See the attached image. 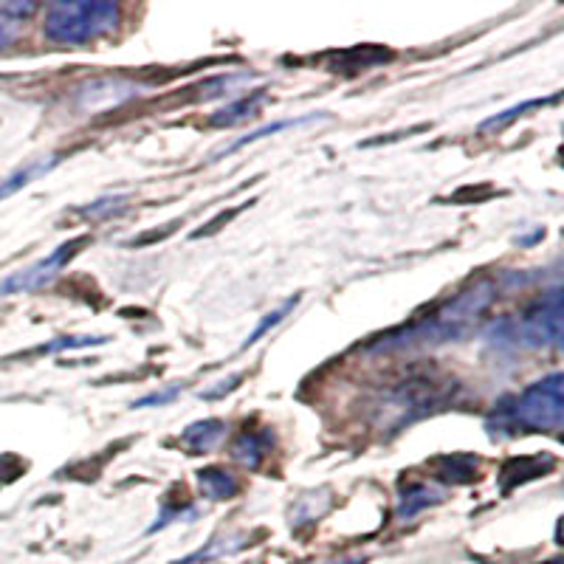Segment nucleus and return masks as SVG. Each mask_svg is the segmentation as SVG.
I'll return each instance as SVG.
<instances>
[{
    "instance_id": "5701e85b",
    "label": "nucleus",
    "mask_w": 564,
    "mask_h": 564,
    "mask_svg": "<svg viewBox=\"0 0 564 564\" xmlns=\"http://www.w3.org/2000/svg\"><path fill=\"white\" fill-rule=\"evenodd\" d=\"M18 23H9V20L0 18V52H7L9 45L14 43V34H18Z\"/></svg>"
},
{
    "instance_id": "4468645a",
    "label": "nucleus",
    "mask_w": 564,
    "mask_h": 564,
    "mask_svg": "<svg viewBox=\"0 0 564 564\" xmlns=\"http://www.w3.org/2000/svg\"><path fill=\"white\" fill-rule=\"evenodd\" d=\"M263 99H265L263 88L251 90L249 97L235 99L231 105L220 108L218 113H212L209 124H212V128H235V124L249 122V119H254V116L260 113V105H263Z\"/></svg>"
},
{
    "instance_id": "f8f14e48",
    "label": "nucleus",
    "mask_w": 564,
    "mask_h": 564,
    "mask_svg": "<svg viewBox=\"0 0 564 564\" xmlns=\"http://www.w3.org/2000/svg\"><path fill=\"white\" fill-rule=\"evenodd\" d=\"M59 161H63V153L40 155V159L26 161L23 167L14 170V173H9L7 178L0 181V200L12 198L14 193H20V189H23V186H29V184H32V181H37V178H43V175H48L54 167H57Z\"/></svg>"
},
{
    "instance_id": "aec40b11",
    "label": "nucleus",
    "mask_w": 564,
    "mask_h": 564,
    "mask_svg": "<svg viewBox=\"0 0 564 564\" xmlns=\"http://www.w3.org/2000/svg\"><path fill=\"white\" fill-rule=\"evenodd\" d=\"M308 122H316V113H314V116H302V119H285V122L265 124V128H260V130H251L249 135H243V139H238V141H235V144H229V148H226L224 153H235V150L246 148V144H254V141L265 139V135H271V133H280V130H285V128H300V124H308Z\"/></svg>"
},
{
    "instance_id": "6ab92c4d",
    "label": "nucleus",
    "mask_w": 564,
    "mask_h": 564,
    "mask_svg": "<svg viewBox=\"0 0 564 564\" xmlns=\"http://www.w3.org/2000/svg\"><path fill=\"white\" fill-rule=\"evenodd\" d=\"M296 302H300V296H294V300H289V302H282L280 308H276V311H271V314H265V319L260 322V325H257L254 330H251L249 336H246V341H243V350H249V347H254L257 341H260V339H263L265 334H269V330H274V327L280 325V322L285 319V316H289L291 311L296 308Z\"/></svg>"
},
{
    "instance_id": "2eb2a0df",
    "label": "nucleus",
    "mask_w": 564,
    "mask_h": 564,
    "mask_svg": "<svg viewBox=\"0 0 564 564\" xmlns=\"http://www.w3.org/2000/svg\"><path fill=\"white\" fill-rule=\"evenodd\" d=\"M443 491L441 488L430 486V482H412L401 491V502H398V520H412L421 511L432 506H441Z\"/></svg>"
},
{
    "instance_id": "a878e982",
    "label": "nucleus",
    "mask_w": 564,
    "mask_h": 564,
    "mask_svg": "<svg viewBox=\"0 0 564 564\" xmlns=\"http://www.w3.org/2000/svg\"><path fill=\"white\" fill-rule=\"evenodd\" d=\"M545 564H562V558H551V562H545Z\"/></svg>"
},
{
    "instance_id": "f257e3e1",
    "label": "nucleus",
    "mask_w": 564,
    "mask_h": 564,
    "mask_svg": "<svg viewBox=\"0 0 564 564\" xmlns=\"http://www.w3.org/2000/svg\"><path fill=\"white\" fill-rule=\"evenodd\" d=\"M497 300V282L494 280H477L460 294L446 300L441 308L432 311L426 319L412 322L410 327L392 330V334L381 336L372 341L376 352H395V350H415V347H437L449 345V341H463L468 334H475V327L480 325L482 314Z\"/></svg>"
},
{
    "instance_id": "a211bd4d",
    "label": "nucleus",
    "mask_w": 564,
    "mask_h": 564,
    "mask_svg": "<svg viewBox=\"0 0 564 564\" xmlns=\"http://www.w3.org/2000/svg\"><path fill=\"white\" fill-rule=\"evenodd\" d=\"M128 206H130L128 195H105V198L94 200V204L79 206L77 215L85 220H105V218H113V215H122Z\"/></svg>"
},
{
    "instance_id": "20e7f679",
    "label": "nucleus",
    "mask_w": 564,
    "mask_h": 564,
    "mask_svg": "<svg viewBox=\"0 0 564 564\" xmlns=\"http://www.w3.org/2000/svg\"><path fill=\"white\" fill-rule=\"evenodd\" d=\"M122 7L108 0H59L45 9L43 34L48 43L83 45L113 32Z\"/></svg>"
},
{
    "instance_id": "bb28decb",
    "label": "nucleus",
    "mask_w": 564,
    "mask_h": 564,
    "mask_svg": "<svg viewBox=\"0 0 564 564\" xmlns=\"http://www.w3.org/2000/svg\"><path fill=\"white\" fill-rule=\"evenodd\" d=\"M0 477H3V460H0Z\"/></svg>"
},
{
    "instance_id": "dca6fc26",
    "label": "nucleus",
    "mask_w": 564,
    "mask_h": 564,
    "mask_svg": "<svg viewBox=\"0 0 564 564\" xmlns=\"http://www.w3.org/2000/svg\"><path fill=\"white\" fill-rule=\"evenodd\" d=\"M198 486L204 491L206 500L212 502H224V500H235L240 491V482L238 477L226 471L220 466H209V468H200L198 471Z\"/></svg>"
},
{
    "instance_id": "393cba45",
    "label": "nucleus",
    "mask_w": 564,
    "mask_h": 564,
    "mask_svg": "<svg viewBox=\"0 0 564 564\" xmlns=\"http://www.w3.org/2000/svg\"><path fill=\"white\" fill-rule=\"evenodd\" d=\"M334 564H365L361 558H350V562H334Z\"/></svg>"
},
{
    "instance_id": "6e6552de",
    "label": "nucleus",
    "mask_w": 564,
    "mask_h": 564,
    "mask_svg": "<svg viewBox=\"0 0 564 564\" xmlns=\"http://www.w3.org/2000/svg\"><path fill=\"white\" fill-rule=\"evenodd\" d=\"M392 59V52L381 45H352L345 52H334L325 57V70L341 74V77H356L361 70H370L376 65H384Z\"/></svg>"
},
{
    "instance_id": "f03ea898",
    "label": "nucleus",
    "mask_w": 564,
    "mask_h": 564,
    "mask_svg": "<svg viewBox=\"0 0 564 564\" xmlns=\"http://www.w3.org/2000/svg\"><path fill=\"white\" fill-rule=\"evenodd\" d=\"M562 372H551L533 381L520 395L502 398L486 417V430L494 441L517 437L520 432H558L564 421Z\"/></svg>"
},
{
    "instance_id": "0eeeda50",
    "label": "nucleus",
    "mask_w": 564,
    "mask_h": 564,
    "mask_svg": "<svg viewBox=\"0 0 564 564\" xmlns=\"http://www.w3.org/2000/svg\"><path fill=\"white\" fill-rule=\"evenodd\" d=\"M141 94V85L122 77H97L88 79L74 94V108L79 113H102V110L119 108Z\"/></svg>"
},
{
    "instance_id": "4be33fe9",
    "label": "nucleus",
    "mask_w": 564,
    "mask_h": 564,
    "mask_svg": "<svg viewBox=\"0 0 564 564\" xmlns=\"http://www.w3.org/2000/svg\"><path fill=\"white\" fill-rule=\"evenodd\" d=\"M178 392H181L178 384L167 387V390H164V392H150V395H144V398H139V401H133V410H148V406H164V404H170V401H173V398L178 395Z\"/></svg>"
},
{
    "instance_id": "7ed1b4c3",
    "label": "nucleus",
    "mask_w": 564,
    "mask_h": 564,
    "mask_svg": "<svg viewBox=\"0 0 564 564\" xmlns=\"http://www.w3.org/2000/svg\"><path fill=\"white\" fill-rule=\"evenodd\" d=\"M457 381L437 379L435 372L430 376H410L395 384L387 387L379 395V401L372 404L376 412V426L381 432H401L410 423L421 421V417L432 415V412L446 410L455 404Z\"/></svg>"
},
{
    "instance_id": "423d86ee",
    "label": "nucleus",
    "mask_w": 564,
    "mask_h": 564,
    "mask_svg": "<svg viewBox=\"0 0 564 564\" xmlns=\"http://www.w3.org/2000/svg\"><path fill=\"white\" fill-rule=\"evenodd\" d=\"M88 243H90V238L88 235H83V238H74V240H68V243L57 246L52 254L43 257V260H37V263L14 271V274H9L7 280H0V296L29 294V291L45 289V285H48V282H52L54 276H57L59 271L68 265L70 257H77V251Z\"/></svg>"
},
{
    "instance_id": "ddd939ff",
    "label": "nucleus",
    "mask_w": 564,
    "mask_h": 564,
    "mask_svg": "<svg viewBox=\"0 0 564 564\" xmlns=\"http://www.w3.org/2000/svg\"><path fill=\"white\" fill-rule=\"evenodd\" d=\"M226 435V423L218 421V417H206V421L189 423L184 432H181L178 443L184 446L189 455H206L224 441Z\"/></svg>"
},
{
    "instance_id": "1a4fd4ad",
    "label": "nucleus",
    "mask_w": 564,
    "mask_h": 564,
    "mask_svg": "<svg viewBox=\"0 0 564 564\" xmlns=\"http://www.w3.org/2000/svg\"><path fill=\"white\" fill-rule=\"evenodd\" d=\"M553 468H556V457L551 455L511 457V460L500 468V491L511 494L517 486H525V482L551 475Z\"/></svg>"
},
{
    "instance_id": "412c9836",
    "label": "nucleus",
    "mask_w": 564,
    "mask_h": 564,
    "mask_svg": "<svg viewBox=\"0 0 564 564\" xmlns=\"http://www.w3.org/2000/svg\"><path fill=\"white\" fill-rule=\"evenodd\" d=\"M37 9L40 7L34 0H3V3H0V18L9 20V23H23V20L32 18Z\"/></svg>"
},
{
    "instance_id": "f3484780",
    "label": "nucleus",
    "mask_w": 564,
    "mask_h": 564,
    "mask_svg": "<svg viewBox=\"0 0 564 564\" xmlns=\"http://www.w3.org/2000/svg\"><path fill=\"white\" fill-rule=\"evenodd\" d=\"M558 102V97H547V99H528V102L522 105H513V108L502 110V113L491 116V119H486V122L480 124V133H491V130H502L508 128L511 122H517L520 116H525L528 110H536V108H545V105H553Z\"/></svg>"
},
{
    "instance_id": "b1692460",
    "label": "nucleus",
    "mask_w": 564,
    "mask_h": 564,
    "mask_svg": "<svg viewBox=\"0 0 564 564\" xmlns=\"http://www.w3.org/2000/svg\"><path fill=\"white\" fill-rule=\"evenodd\" d=\"M240 379H243V376H231V379L220 381V387H215V390H206L204 398H209V401H212V398H220V395H224V392H231V390H235V387L240 384Z\"/></svg>"
},
{
    "instance_id": "9b49d317",
    "label": "nucleus",
    "mask_w": 564,
    "mask_h": 564,
    "mask_svg": "<svg viewBox=\"0 0 564 564\" xmlns=\"http://www.w3.org/2000/svg\"><path fill=\"white\" fill-rule=\"evenodd\" d=\"M435 480L446 482V486H468L480 477V460L468 452H452V455H441L430 463Z\"/></svg>"
},
{
    "instance_id": "39448f33",
    "label": "nucleus",
    "mask_w": 564,
    "mask_h": 564,
    "mask_svg": "<svg viewBox=\"0 0 564 564\" xmlns=\"http://www.w3.org/2000/svg\"><path fill=\"white\" fill-rule=\"evenodd\" d=\"M494 336L497 345L522 347V350L558 347L562 345V291H547L520 319H502L500 325H494Z\"/></svg>"
},
{
    "instance_id": "9d476101",
    "label": "nucleus",
    "mask_w": 564,
    "mask_h": 564,
    "mask_svg": "<svg viewBox=\"0 0 564 564\" xmlns=\"http://www.w3.org/2000/svg\"><path fill=\"white\" fill-rule=\"evenodd\" d=\"M271 449H274V432L269 426H263V430H243L231 443V457L243 468H249V471H257L269 460Z\"/></svg>"
}]
</instances>
